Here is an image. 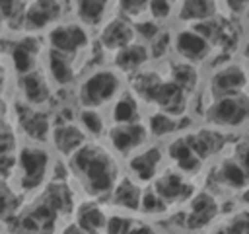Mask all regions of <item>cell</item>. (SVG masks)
<instances>
[{"instance_id": "obj_1", "label": "cell", "mask_w": 249, "mask_h": 234, "mask_svg": "<svg viewBox=\"0 0 249 234\" xmlns=\"http://www.w3.org/2000/svg\"><path fill=\"white\" fill-rule=\"evenodd\" d=\"M68 168L89 199L109 197L119 183V164L115 152L99 142H86L68 158Z\"/></svg>"}, {"instance_id": "obj_2", "label": "cell", "mask_w": 249, "mask_h": 234, "mask_svg": "<svg viewBox=\"0 0 249 234\" xmlns=\"http://www.w3.org/2000/svg\"><path fill=\"white\" fill-rule=\"evenodd\" d=\"M123 86V74L117 68H95L86 74L78 86V103L86 109H101L111 105Z\"/></svg>"}, {"instance_id": "obj_3", "label": "cell", "mask_w": 249, "mask_h": 234, "mask_svg": "<svg viewBox=\"0 0 249 234\" xmlns=\"http://www.w3.org/2000/svg\"><path fill=\"white\" fill-rule=\"evenodd\" d=\"M206 125L230 133L249 123V94H230L208 101L204 111Z\"/></svg>"}, {"instance_id": "obj_4", "label": "cell", "mask_w": 249, "mask_h": 234, "mask_svg": "<svg viewBox=\"0 0 249 234\" xmlns=\"http://www.w3.org/2000/svg\"><path fill=\"white\" fill-rule=\"evenodd\" d=\"M51 156L41 146H23L16 156V174L19 179V187L23 191H33L43 185L49 174Z\"/></svg>"}, {"instance_id": "obj_5", "label": "cell", "mask_w": 249, "mask_h": 234, "mask_svg": "<svg viewBox=\"0 0 249 234\" xmlns=\"http://www.w3.org/2000/svg\"><path fill=\"white\" fill-rule=\"evenodd\" d=\"M88 43V27H84L80 21H58L47 33L49 49L70 58H76L82 51H86Z\"/></svg>"}, {"instance_id": "obj_6", "label": "cell", "mask_w": 249, "mask_h": 234, "mask_svg": "<svg viewBox=\"0 0 249 234\" xmlns=\"http://www.w3.org/2000/svg\"><path fill=\"white\" fill-rule=\"evenodd\" d=\"M150 136V131L146 127V121H134V123H113L107 129V140L115 154L130 156L132 152L146 146Z\"/></svg>"}, {"instance_id": "obj_7", "label": "cell", "mask_w": 249, "mask_h": 234, "mask_svg": "<svg viewBox=\"0 0 249 234\" xmlns=\"http://www.w3.org/2000/svg\"><path fill=\"white\" fill-rule=\"evenodd\" d=\"M247 86H249V72L239 62L228 60L210 74L208 90H210L212 99H214L220 96L247 92Z\"/></svg>"}, {"instance_id": "obj_8", "label": "cell", "mask_w": 249, "mask_h": 234, "mask_svg": "<svg viewBox=\"0 0 249 234\" xmlns=\"http://www.w3.org/2000/svg\"><path fill=\"white\" fill-rule=\"evenodd\" d=\"M171 47L181 60H187L191 64L204 62L212 51L210 43L193 25H185V27L177 29L171 39Z\"/></svg>"}, {"instance_id": "obj_9", "label": "cell", "mask_w": 249, "mask_h": 234, "mask_svg": "<svg viewBox=\"0 0 249 234\" xmlns=\"http://www.w3.org/2000/svg\"><path fill=\"white\" fill-rule=\"evenodd\" d=\"M152 189L161 197L165 205L173 203H189L193 197V185L187 181L185 174L179 170H163L152 181Z\"/></svg>"}, {"instance_id": "obj_10", "label": "cell", "mask_w": 249, "mask_h": 234, "mask_svg": "<svg viewBox=\"0 0 249 234\" xmlns=\"http://www.w3.org/2000/svg\"><path fill=\"white\" fill-rule=\"evenodd\" d=\"M134 41H136L134 23L123 16H113L99 27V45L103 51L117 53Z\"/></svg>"}, {"instance_id": "obj_11", "label": "cell", "mask_w": 249, "mask_h": 234, "mask_svg": "<svg viewBox=\"0 0 249 234\" xmlns=\"http://www.w3.org/2000/svg\"><path fill=\"white\" fill-rule=\"evenodd\" d=\"M163 152L160 146H142L128 156V172L138 183H150L161 172Z\"/></svg>"}, {"instance_id": "obj_12", "label": "cell", "mask_w": 249, "mask_h": 234, "mask_svg": "<svg viewBox=\"0 0 249 234\" xmlns=\"http://www.w3.org/2000/svg\"><path fill=\"white\" fill-rule=\"evenodd\" d=\"M62 18V4L58 0H31L25 8L23 25L27 31H41L53 27Z\"/></svg>"}, {"instance_id": "obj_13", "label": "cell", "mask_w": 249, "mask_h": 234, "mask_svg": "<svg viewBox=\"0 0 249 234\" xmlns=\"http://www.w3.org/2000/svg\"><path fill=\"white\" fill-rule=\"evenodd\" d=\"M51 142L54 150L66 158H70L78 148L88 142V133L82 129L80 123H58L51 131Z\"/></svg>"}, {"instance_id": "obj_14", "label": "cell", "mask_w": 249, "mask_h": 234, "mask_svg": "<svg viewBox=\"0 0 249 234\" xmlns=\"http://www.w3.org/2000/svg\"><path fill=\"white\" fill-rule=\"evenodd\" d=\"M218 214V201L210 193H196L189 199V209L185 213V226L189 230L206 228Z\"/></svg>"}, {"instance_id": "obj_15", "label": "cell", "mask_w": 249, "mask_h": 234, "mask_svg": "<svg viewBox=\"0 0 249 234\" xmlns=\"http://www.w3.org/2000/svg\"><path fill=\"white\" fill-rule=\"evenodd\" d=\"M18 121L21 131L33 140V142H47L51 140V119L47 113L37 111V107H31L23 103L18 111Z\"/></svg>"}, {"instance_id": "obj_16", "label": "cell", "mask_w": 249, "mask_h": 234, "mask_svg": "<svg viewBox=\"0 0 249 234\" xmlns=\"http://www.w3.org/2000/svg\"><path fill=\"white\" fill-rule=\"evenodd\" d=\"M19 90H21L23 103H27L31 107H39V105L49 103V99L53 96L51 80L39 70H31V72L23 74L19 78Z\"/></svg>"}, {"instance_id": "obj_17", "label": "cell", "mask_w": 249, "mask_h": 234, "mask_svg": "<svg viewBox=\"0 0 249 234\" xmlns=\"http://www.w3.org/2000/svg\"><path fill=\"white\" fill-rule=\"evenodd\" d=\"M220 0H177L175 18L183 25H195L206 20H212L220 14Z\"/></svg>"}, {"instance_id": "obj_18", "label": "cell", "mask_w": 249, "mask_h": 234, "mask_svg": "<svg viewBox=\"0 0 249 234\" xmlns=\"http://www.w3.org/2000/svg\"><path fill=\"white\" fill-rule=\"evenodd\" d=\"M150 47L148 43L134 41L126 45L124 49L117 51L113 57V68H117L121 74H136L144 68V64L150 60Z\"/></svg>"}, {"instance_id": "obj_19", "label": "cell", "mask_w": 249, "mask_h": 234, "mask_svg": "<svg viewBox=\"0 0 249 234\" xmlns=\"http://www.w3.org/2000/svg\"><path fill=\"white\" fill-rule=\"evenodd\" d=\"M185 138L200 160L218 154L226 144V133L220 129H214L210 125L206 129H198L195 133L185 135Z\"/></svg>"}, {"instance_id": "obj_20", "label": "cell", "mask_w": 249, "mask_h": 234, "mask_svg": "<svg viewBox=\"0 0 249 234\" xmlns=\"http://www.w3.org/2000/svg\"><path fill=\"white\" fill-rule=\"evenodd\" d=\"M142 183H138L134 177L124 176L119 179V183L115 185L113 193L109 195V201L113 207L123 209V211H140L142 205V193L144 189L140 187Z\"/></svg>"}, {"instance_id": "obj_21", "label": "cell", "mask_w": 249, "mask_h": 234, "mask_svg": "<svg viewBox=\"0 0 249 234\" xmlns=\"http://www.w3.org/2000/svg\"><path fill=\"white\" fill-rule=\"evenodd\" d=\"M111 0H72L76 21L84 27H101L107 21Z\"/></svg>"}, {"instance_id": "obj_22", "label": "cell", "mask_w": 249, "mask_h": 234, "mask_svg": "<svg viewBox=\"0 0 249 234\" xmlns=\"http://www.w3.org/2000/svg\"><path fill=\"white\" fill-rule=\"evenodd\" d=\"M47 78L60 86L66 88L76 80V66H74V58L60 55L56 51H47Z\"/></svg>"}, {"instance_id": "obj_23", "label": "cell", "mask_w": 249, "mask_h": 234, "mask_svg": "<svg viewBox=\"0 0 249 234\" xmlns=\"http://www.w3.org/2000/svg\"><path fill=\"white\" fill-rule=\"evenodd\" d=\"M167 154H169V158L175 162L177 170L183 172V174H196V172L202 168V160L195 154V150H193L191 144L187 142L185 135L175 136V138L169 142Z\"/></svg>"}, {"instance_id": "obj_24", "label": "cell", "mask_w": 249, "mask_h": 234, "mask_svg": "<svg viewBox=\"0 0 249 234\" xmlns=\"http://www.w3.org/2000/svg\"><path fill=\"white\" fill-rule=\"evenodd\" d=\"M107 214L103 213V209L95 203V199H89L86 203H82L76 209V224L86 232V234H101L105 232L107 226Z\"/></svg>"}, {"instance_id": "obj_25", "label": "cell", "mask_w": 249, "mask_h": 234, "mask_svg": "<svg viewBox=\"0 0 249 234\" xmlns=\"http://www.w3.org/2000/svg\"><path fill=\"white\" fill-rule=\"evenodd\" d=\"M111 121L113 123H134L140 119V99L132 92H121L119 98L111 103Z\"/></svg>"}, {"instance_id": "obj_26", "label": "cell", "mask_w": 249, "mask_h": 234, "mask_svg": "<svg viewBox=\"0 0 249 234\" xmlns=\"http://www.w3.org/2000/svg\"><path fill=\"white\" fill-rule=\"evenodd\" d=\"M29 39H31V37L21 39L19 43H16L14 49H12V53H10V57H12V64H14L16 72H18L19 76H23V74L35 70V58H37V51H39V47H37L35 41L31 43Z\"/></svg>"}, {"instance_id": "obj_27", "label": "cell", "mask_w": 249, "mask_h": 234, "mask_svg": "<svg viewBox=\"0 0 249 234\" xmlns=\"http://www.w3.org/2000/svg\"><path fill=\"white\" fill-rule=\"evenodd\" d=\"M216 177L226 185V187H231V189H241L245 187V183L249 181V174L247 170L239 164V160L233 156V158H226L220 162L218 166V172H216Z\"/></svg>"}, {"instance_id": "obj_28", "label": "cell", "mask_w": 249, "mask_h": 234, "mask_svg": "<svg viewBox=\"0 0 249 234\" xmlns=\"http://www.w3.org/2000/svg\"><path fill=\"white\" fill-rule=\"evenodd\" d=\"M183 117H173L169 113H163V111H154L148 121H146V127L150 131L152 136L156 138H161V136H167V135H175L177 131H181L183 127Z\"/></svg>"}, {"instance_id": "obj_29", "label": "cell", "mask_w": 249, "mask_h": 234, "mask_svg": "<svg viewBox=\"0 0 249 234\" xmlns=\"http://www.w3.org/2000/svg\"><path fill=\"white\" fill-rule=\"evenodd\" d=\"M78 123L82 125V129L93 136H99L105 131V121L99 113V109H86L82 107V111L78 113Z\"/></svg>"}, {"instance_id": "obj_30", "label": "cell", "mask_w": 249, "mask_h": 234, "mask_svg": "<svg viewBox=\"0 0 249 234\" xmlns=\"http://www.w3.org/2000/svg\"><path fill=\"white\" fill-rule=\"evenodd\" d=\"M150 0H117V8H119V16L130 20L132 23L142 20V16L148 12Z\"/></svg>"}, {"instance_id": "obj_31", "label": "cell", "mask_w": 249, "mask_h": 234, "mask_svg": "<svg viewBox=\"0 0 249 234\" xmlns=\"http://www.w3.org/2000/svg\"><path fill=\"white\" fill-rule=\"evenodd\" d=\"M165 209H167V205L161 201V197L152 187L144 189V193H142V205H140V211L142 213H146V214H160Z\"/></svg>"}, {"instance_id": "obj_32", "label": "cell", "mask_w": 249, "mask_h": 234, "mask_svg": "<svg viewBox=\"0 0 249 234\" xmlns=\"http://www.w3.org/2000/svg\"><path fill=\"white\" fill-rule=\"evenodd\" d=\"M134 31H136V37L144 39V43L150 45V43L161 33V27H160L158 21H154L152 18H148V20H138V21H134Z\"/></svg>"}, {"instance_id": "obj_33", "label": "cell", "mask_w": 249, "mask_h": 234, "mask_svg": "<svg viewBox=\"0 0 249 234\" xmlns=\"http://www.w3.org/2000/svg\"><path fill=\"white\" fill-rule=\"evenodd\" d=\"M175 8H173V2L171 0H150V6H148V16L154 20V21H167L171 16H173Z\"/></svg>"}, {"instance_id": "obj_34", "label": "cell", "mask_w": 249, "mask_h": 234, "mask_svg": "<svg viewBox=\"0 0 249 234\" xmlns=\"http://www.w3.org/2000/svg\"><path fill=\"white\" fill-rule=\"evenodd\" d=\"M224 234H249V213L237 214L228 226H222Z\"/></svg>"}, {"instance_id": "obj_35", "label": "cell", "mask_w": 249, "mask_h": 234, "mask_svg": "<svg viewBox=\"0 0 249 234\" xmlns=\"http://www.w3.org/2000/svg\"><path fill=\"white\" fill-rule=\"evenodd\" d=\"M226 14L231 18H243V14L249 8V0H222Z\"/></svg>"}, {"instance_id": "obj_36", "label": "cell", "mask_w": 249, "mask_h": 234, "mask_svg": "<svg viewBox=\"0 0 249 234\" xmlns=\"http://www.w3.org/2000/svg\"><path fill=\"white\" fill-rule=\"evenodd\" d=\"M14 148H16L14 135L12 133H6V131H0V160L6 158Z\"/></svg>"}, {"instance_id": "obj_37", "label": "cell", "mask_w": 249, "mask_h": 234, "mask_svg": "<svg viewBox=\"0 0 249 234\" xmlns=\"http://www.w3.org/2000/svg\"><path fill=\"white\" fill-rule=\"evenodd\" d=\"M123 234H154V228L150 224H144V222H134L130 220L128 226L124 228Z\"/></svg>"}, {"instance_id": "obj_38", "label": "cell", "mask_w": 249, "mask_h": 234, "mask_svg": "<svg viewBox=\"0 0 249 234\" xmlns=\"http://www.w3.org/2000/svg\"><path fill=\"white\" fill-rule=\"evenodd\" d=\"M62 234H86V232H84L78 224H70V226H66V228H64V232H62Z\"/></svg>"}, {"instance_id": "obj_39", "label": "cell", "mask_w": 249, "mask_h": 234, "mask_svg": "<svg viewBox=\"0 0 249 234\" xmlns=\"http://www.w3.org/2000/svg\"><path fill=\"white\" fill-rule=\"evenodd\" d=\"M241 55H243V58L249 62V39H247V41L241 45Z\"/></svg>"}, {"instance_id": "obj_40", "label": "cell", "mask_w": 249, "mask_h": 234, "mask_svg": "<svg viewBox=\"0 0 249 234\" xmlns=\"http://www.w3.org/2000/svg\"><path fill=\"white\" fill-rule=\"evenodd\" d=\"M241 199H243V203H245V205H249V189H245V191H243Z\"/></svg>"}, {"instance_id": "obj_41", "label": "cell", "mask_w": 249, "mask_h": 234, "mask_svg": "<svg viewBox=\"0 0 249 234\" xmlns=\"http://www.w3.org/2000/svg\"><path fill=\"white\" fill-rule=\"evenodd\" d=\"M241 20H243V21H245V25L249 27V8H247V12L243 14V18H241Z\"/></svg>"}, {"instance_id": "obj_42", "label": "cell", "mask_w": 249, "mask_h": 234, "mask_svg": "<svg viewBox=\"0 0 249 234\" xmlns=\"http://www.w3.org/2000/svg\"><path fill=\"white\" fill-rule=\"evenodd\" d=\"M2 21H4V20H2V14H0V27H2Z\"/></svg>"}, {"instance_id": "obj_43", "label": "cell", "mask_w": 249, "mask_h": 234, "mask_svg": "<svg viewBox=\"0 0 249 234\" xmlns=\"http://www.w3.org/2000/svg\"><path fill=\"white\" fill-rule=\"evenodd\" d=\"M216 234H224V230H222V228H220V230H218V232H216Z\"/></svg>"}]
</instances>
